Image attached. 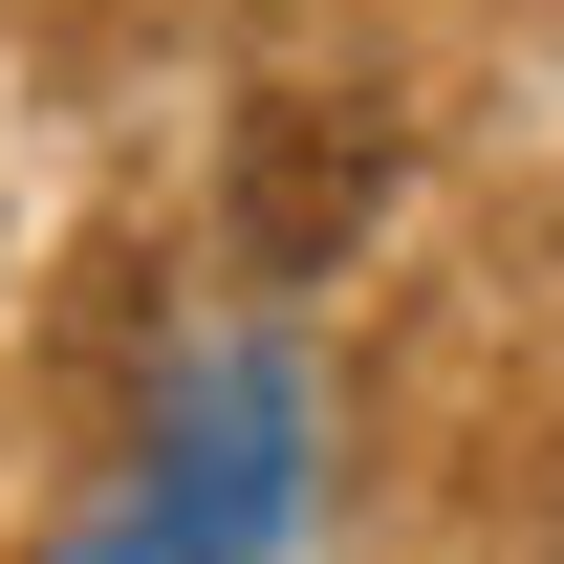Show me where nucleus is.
<instances>
[{
	"label": "nucleus",
	"instance_id": "nucleus-1",
	"mask_svg": "<svg viewBox=\"0 0 564 564\" xmlns=\"http://www.w3.org/2000/svg\"><path fill=\"white\" fill-rule=\"evenodd\" d=\"M369 196H391V109H348V87H261V109H239V239H261L282 282L348 261Z\"/></svg>",
	"mask_w": 564,
	"mask_h": 564
}]
</instances>
